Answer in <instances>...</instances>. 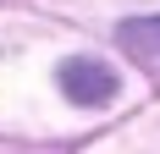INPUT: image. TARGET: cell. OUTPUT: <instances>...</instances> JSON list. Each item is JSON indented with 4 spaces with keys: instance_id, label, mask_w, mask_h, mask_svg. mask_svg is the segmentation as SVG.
<instances>
[{
    "instance_id": "1",
    "label": "cell",
    "mask_w": 160,
    "mask_h": 154,
    "mask_svg": "<svg viewBox=\"0 0 160 154\" xmlns=\"http://www.w3.org/2000/svg\"><path fill=\"white\" fill-rule=\"evenodd\" d=\"M61 88H66V99H78V105H111L116 99V72L99 66V61H88V55H78V61L61 66Z\"/></svg>"
},
{
    "instance_id": "2",
    "label": "cell",
    "mask_w": 160,
    "mask_h": 154,
    "mask_svg": "<svg viewBox=\"0 0 160 154\" xmlns=\"http://www.w3.org/2000/svg\"><path fill=\"white\" fill-rule=\"evenodd\" d=\"M116 44L127 61H138L144 72H160V17H132L116 28Z\"/></svg>"
}]
</instances>
